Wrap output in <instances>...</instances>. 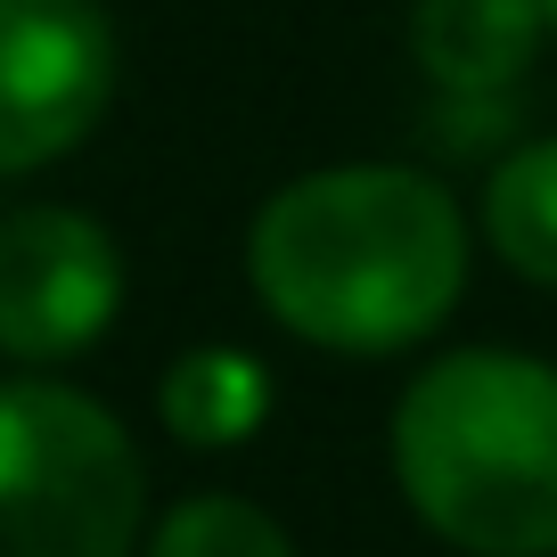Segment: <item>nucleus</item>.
Instances as JSON below:
<instances>
[{"label":"nucleus","instance_id":"2","mask_svg":"<svg viewBox=\"0 0 557 557\" xmlns=\"http://www.w3.org/2000/svg\"><path fill=\"white\" fill-rule=\"evenodd\" d=\"M418 524L468 557H557V361L468 345L426 361L385 426Z\"/></svg>","mask_w":557,"mask_h":557},{"label":"nucleus","instance_id":"9","mask_svg":"<svg viewBox=\"0 0 557 557\" xmlns=\"http://www.w3.org/2000/svg\"><path fill=\"white\" fill-rule=\"evenodd\" d=\"M148 557H296V541L271 508L238 500V492H189L181 508L157 517Z\"/></svg>","mask_w":557,"mask_h":557},{"label":"nucleus","instance_id":"6","mask_svg":"<svg viewBox=\"0 0 557 557\" xmlns=\"http://www.w3.org/2000/svg\"><path fill=\"white\" fill-rule=\"evenodd\" d=\"M541 34H549L541 0H418L410 9V50L443 99H508Z\"/></svg>","mask_w":557,"mask_h":557},{"label":"nucleus","instance_id":"5","mask_svg":"<svg viewBox=\"0 0 557 557\" xmlns=\"http://www.w3.org/2000/svg\"><path fill=\"white\" fill-rule=\"evenodd\" d=\"M123 312L115 230L83 206H25L0 222V352L58 369L90 352Z\"/></svg>","mask_w":557,"mask_h":557},{"label":"nucleus","instance_id":"1","mask_svg":"<svg viewBox=\"0 0 557 557\" xmlns=\"http://www.w3.org/2000/svg\"><path fill=\"white\" fill-rule=\"evenodd\" d=\"M468 213L418 164H320L246 222V287L320 352H410L468 296Z\"/></svg>","mask_w":557,"mask_h":557},{"label":"nucleus","instance_id":"10","mask_svg":"<svg viewBox=\"0 0 557 557\" xmlns=\"http://www.w3.org/2000/svg\"><path fill=\"white\" fill-rule=\"evenodd\" d=\"M541 9H549V34H557V0H541Z\"/></svg>","mask_w":557,"mask_h":557},{"label":"nucleus","instance_id":"8","mask_svg":"<svg viewBox=\"0 0 557 557\" xmlns=\"http://www.w3.org/2000/svg\"><path fill=\"white\" fill-rule=\"evenodd\" d=\"M484 238L533 287H557V132L524 139L484 181Z\"/></svg>","mask_w":557,"mask_h":557},{"label":"nucleus","instance_id":"4","mask_svg":"<svg viewBox=\"0 0 557 557\" xmlns=\"http://www.w3.org/2000/svg\"><path fill=\"white\" fill-rule=\"evenodd\" d=\"M115 99V17L99 0H0V181L41 173Z\"/></svg>","mask_w":557,"mask_h":557},{"label":"nucleus","instance_id":"3","mask_svg":"<svg viewBox=\"0 0 557 557\" xmlns=\"http://www.w3.org/2000/svg\"><path fill=\"white\" fill-rule=\"evenodd\" d=\"M148 468L107 401L58 377H0V557H132Z\"/></svg>","mask_w":557,"mask_h":557},{"label":"nucleus","instance_id":"7","mask_svg":"<svg viewBox=\"0 0 557 557\" xmlns=\"http://www.w3.org/2000/svg\"><path fill=\"white\" fill-rule=\"evenodd\" d=\"M157 418H164V435L189 443V451H238L271 418V369L238 345H189L164 369Z\"/></svg>","mask_w":557,"mask_h":557}]
</instances>
